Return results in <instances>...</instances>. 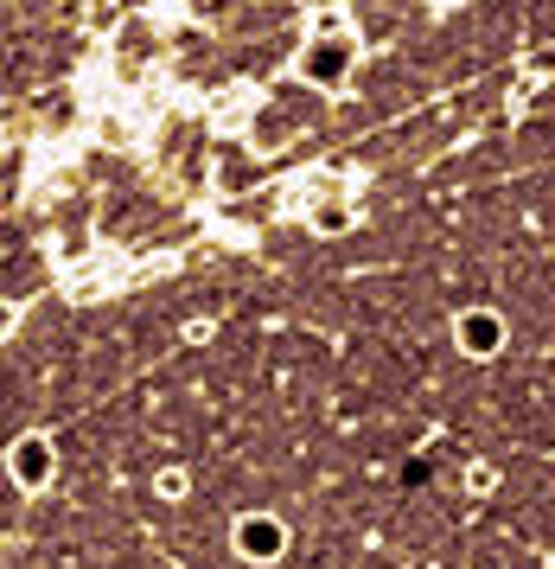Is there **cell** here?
Segmentation results:
<instances>
[{
	"label": "cell",
	"instance_id": "obj_1",
	"mask_svg": "<svg viewBox=\"0 0 555 569\" xmlns=\"http://www.w3.org/2000/svg\"><path fill=\"white\" fill-rule=\"evenodd\" d=\"M236 543H243V557L262 563V557H275L281 550V525L275 518H243V525H236Z\"/></svg>",
	"mask_w": 555,
	"mask_h": 569
}]
</instances>
